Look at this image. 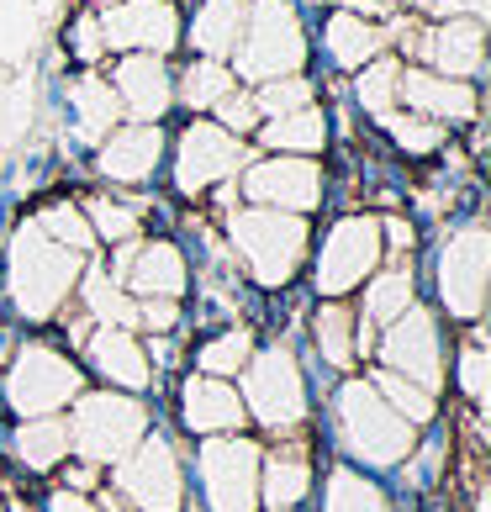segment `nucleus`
<instances>
[{
  "instance_id": "22",
  "label": "nucleus",
  "mask_w": 491,
  "mask_h": 512,
  "mask_svg": "<svg viewBox=\"0 0 491 512\" xmlns=\"http://www.w3.org/2000/svg\"><path fill=\"white\" fill-rule=\"evenodd\" d=\"M423 48H428V59L439 64L444 80H476L481 59H486V32H481L476 16H455V22L433 27Z\"/></svg>"
},
{
  "instance_id": "15",
  "label": "nucleus",
  "mask_w": 491,
  "mask_h": 512,
  "mask_svg": "<svg viewBox=\"0 0 491 512\" xmlns=\"http://www.w3.org/2000/svg\"><path fill=\"white\" fill-rule=\"evenodd\" d=\"M106 48L122 53H164L180 43V16L169 0H111V11L101 16Z\"/></svg>"
},
{
  "instance_id": "2",
  "label": "nucleus",
  "mask_w": 491,
  "mask_h": 512,
  "mask_svg": "<svg viewBox=\"0 0 491 512\" xmlns=\"http://www.w3.org/2000/svg\"><path fill=\"white\" fill-rule=\"evenodd\" d=\"M228 233H233L238 259L249 264L254 286H264V291H286L291 280H296V270L307 264L312 233H307V217H296V212L243 206V212H233Z\"/></svg>"
},
{
  "instance_id": "40",
  "label": "nucleus",
  "mask_w": 491,
  "mask_h": 512,
  "mask_svg": "<svg viewBox=\"0 0 491 512\" xmlns=\"http://www.w3.org/2000/svg\"><path fill=\"white\" fill-rule=\"evenodd\" d=\"M301 106H312V80H301V74H280V80H264L254 90L259 122L264 117H286V111H301Z\"/></svg>"
},
{
  "instance_id": "34",
  "label": "nucleus",
  "mask_w": 491,
  "mask_h": 512,
  "mask_svg": "<svg viewBox=\"0 0 491 512\" xmlns=\"http://www.w3.org/2000/svg\"><path fill=\"white\" fill-rule=\"evenodd\" d=\"M74 291L85 296V307H90V317H96V328H132V322H138V301H127V291L111 286L101 270H90L85 286H74Z\"/></svg>"
},
{
  "instance_id": "9",
  "label": "nucleus",
  "mask_w": 491,
  "mask_h": 512,
  "mask_svg": "<svg viewBox=\"0 0 491 512\" xmlns=\"http://www.w3.org/2000/svg\"><path fill=\"white\" fill-rule=\"evenodd\" d=\"M117 491L138 512H180L185 507V465L164 433H143L117 460Z\"/></svg>"
},
{
  "instance_id": "6",
  "label": "nucleus",
  "mask_w": 491,
  "mask_h": 512,
  "mask_svg": "<svg viewBox=\"0 0 491 512\" xmlns=\"http://www.w3.org/2000/svg\"><path fill=\"white\" fill-rule=\"evenodd\" d=\"M233 53H238L243 80L264 85V80H280V74H296L301 59H307V37H301L291 0H254Z\"/></svg>"
},
{
  "instance_id": "35",
  "label": "nucleus",
  "mask_w": 491,
  "mask_h": 512,
  "mask_svg": "<svg viewBox=\"0 0 491 512\" xmlns=\"http://www.w3.org/2000/svg\"><path fill=\"white\" fill-rule=\"evenodd\" d=\"M222 96H233V69L222 59H196L180 74V101L191 111H212Z\"/></svg>"
},
{
  "instance_id": "29",
  "label": "nucleus",
  "mask_w": 491,
  "mask_h": 512,
  "mask_svg": "<svg viewBox=\"0 0 491 512\" xmlns=\"http://www.w3.org/2000/svg\"><path fill=\"white\" fill-rule=\"evenodd\" d=\"M354 328H360V317H354V307H344V301H323V307H317V317H312V344H317V354H323L333 370H349L354 359H360Z\"/></svg>"
},
{
  "instance_id": "26",
  "label": "nucleus",
  "mask_w": 491,
  "mask_h": 512,
  "mask_svg": "<svg viewBox=\"0 0 491 512\" xmlns=\"http://www.w3.org/2000/svg\"><path fill=\"white\" fill-rule=\"evenodd\" d=\"M11 449L27 470H59L69 460V417H22V428L11 433Z\"/></svg>"
},
{
  "instance_id": "25",
  "label": "nucleus",
  "mask_w": 491,
  "mask_h": 512,
  "mask_svg": "<svg viewBox=\"0 0 491 512\" xmlns=\"http://www.w3.org/2000/svg\"><path fill=\"white\" fill-rule=\"evenodd\" d=\"M259 143L270 154H296V159H312L328 148V117L317 106H301L286 111V117H264L259 122Z\"/></svg>"
},
{
  "instance_id": "5",
  "label": "nucleus",
  "mask_w": 491,
  "mask_h": 512,
  "mask_svg": "<svg viewBox=\"0 0 491 512\" xmlns=\"http://www.w3.org/2000/svg\"><path fill=\"white\" fill-rule=\"evenodd\" d=\"M80 391H85V370L74 365L64 349L43 344V338H32V344L16 349L11 370H6V402H11L16 417H53Z\"/></svg>"
},
{
  "instance_id": "4",
  "label": "nucleus",
  "mask_w": 491,
  "mask_h": 512,
  "mask_svg": "<svg viewBox=\"0 0 491 512\" xmlns=\"http://www.w3.org/2000/svg\"><path fill=\"white\" fill-rule=\"evenodd\" d=\"M69 417V454L85 465H117L122 454L148 433V407L122 391H80Z\"/></svg>"
},
{
  "instance_id": "13",
  "label": "nucleus",
  "mask_w": 491,
  "mask_h": 512,
  "mask_svg": "<svg viewBox=\"0 0 491 512\" xmlns=\"http://www.w3.org/2000/svg\"><path fill=\"white\" fill-rule=\"evenodd\" d=\"M381 365L402 381H418L423 391H439L444 381V344H439V317L423 307H407L396 322H386L381 338Z\"/></svg>"
},
{
  "instance_id": "21",
  "label": "nucleus",
  "mask_w": 491,
  "mask_h": 512,
  "mask_svg": "<svg viewBox=\"0 0 491 512\" xmlns=\"http://www.w3.org/2000/svg\"><path fill=\"white\" fill-rule=\"evenodd\" d=\"M85 359H90V370H96L106 386H117V391H143L148 381H154L148 349L127 328H96L85 338Z\"/></svg>"
},
{
  "instance_id": "7",
  "label": "nucleus",
  "mask_w": 491,
  "mask_h": 512,
  "mask_svg": "<svg viewBox=\"0 0 491 512\" xmlns=\"http://www.w3.org/2000/svg\"><path fill=\"white\" fill-rule=\"evenodd\" d=\"M386 259V238H381V217H338L328 227L323 249L312 264V286L317 296L344 301L349 291H360L365 280L381 270Z\"/></svg>"
},
{
  "instance_id": "24",
  "label": "nucleus",
  "mask_w": 491,
  "mask_h": 512,
  "mask_svg": "<svg viewBox=\"0 0 491 512\" xmlns=\"http://www.w3.org/2000/svg\"><path fill=\"white\" fill-rule=\"evenodd\" d=\"M323 43H328V59L338 69H365L370 59L386 53V32L360 11H333L328 27H323Z\"/></svg>"
},
{
  "instance_id": "39",
  "label": "nucleus",
  "mask_w": 491,
  "mask_h": 512,
  "mask_svg": "<svg viewBox=\"0 0 491 512\" xmlns=\"http://www.w3.org/2000/svg\"><path fill=\"white\" fill-rule=\"evenodd\" d=\"M386 132L396 138V148H402L407 159H428V154H439V143H444V127L418 117V111H391Z\"/></svg>"
},
{
  "instance_id": "16",
  "label": "nucleus",
  "mask_w": 491,
  "mask_h": 512,
  "mask_svg": "<svg viewBox=\"0 0 491 512\" xmlns=\"http://www.w3.org/2000/svg\"><path fill=\"white\" fill-rule=\"evenodd\" d=\"M111 90H117V106L138 122H159L169 101H175V74L164 69L159 53H127L111 74Z\"/></svg>"
},
{
  "instance_id": "3",
  "label": "nucleus",
  "mask_w": 491,
  "mask_h": 512,
  "mask_svg": "<svg viewBox=\"0 0 491 512\" xmlns=\"http://www.w3.org/2000/svg\"><path fill=\"white\" fill-rule=\"evenodd\" d=\"M333 412H338V439H344L354 460H365V465H407L412 460L418 428L402 423L370 381H349L338 391Z\"/></svg>"
},
{
  "instance_id": "20",
  "label": "nucleus",
  "mask_w": 491,
  "mask_h": 512,
  "mask_svg": "<svg viewBox=\"0 0 491 512\" xmlns=\"http://www.w3.org/2000/svg\"><path fill=\"white\" fill-rule=\"evenodd\" d=\"M122 280L132 296H164V301H180L191 275H185V254L175 249L169 238H148L138 254H122Z\"/></svg>"
},
{
  "instance_id": "17",
  "label": "nucleus",
  "mask_w": 491,
  "mask_h": 512,
  "mask_svg": "<svg viewBox=\"0 0 491 512\" xmlns=\"http://www.w3.org/2000/svg\"><path fill=\"white\" fill-rule=\"evenodd\" d=\"M164 159V132L159 122H132V127H111L101 138V175L111 185H143L154 180V169Z\"/></svg>"
},
{
  "instance_id": "49",
  "label": "nucleus",
  "mask_w": 491,
  "mask_h": 512,
  "mask_svg": "<svg viewBox=\"0 0 491 512\" xmlns=\"http://www.w3.org/2000/svg\"><path fill=\"white\" fill-rule=\"evenodd\" d=\"M270 512H296V507H270Z\"/></svg>"
},
{
  "instance_id": "27",
  "label": "nucleus",
  "mask_w": 491,
  "mask_h": 512,
  "mask_svg": "<svg viewBox=\"0 0 491 512\" xmlns=\"http://www.w3.org/2000/svg\"><path fill=\"white\" fill-rule=\"evenodd\" d=\"M69 106H74V127H80L85 143H101L111 127L122 122V106H117V90L101 74H80L69 85Z\"/></svg>"
},
{
  "instance_id": "38",
  "label": "nucleus",
  "mask_w": 491,
  "mask_h": 512,
  "mask_svg": "<svg viewBox=\"0 0 491 512\" xmlns=\"http://www.w3.org/2000/svg\"><path fill=\"white\" fill-rule=\"evenodd\" d=\"M32 222L43 227L53 243H64V249H74V254L96 249V233H90V222H85V212H80L74 201H53V206H43Z\"/></svg>"
},
{
  "instance_id": "18",
  "label": "nucleus",
  "mask_w": 491,
  "mask_h": 512,
  "mask_svg": "<svg viewBox=\"0 0 491 512\" xmlns=\"http://www.w3.org/2000/svg\"><path fill=\"white\" fill-rule=\"evenodd\" d=\"M396 101H407V111H418L428 122H470L476 117V85L470 80H444V74L428 69H402V85H396Z\"/></svg>"
},
{
  "instance_id": "37",
  "label": "nucleus",
  "mask_w": 491,
  "mask_h": 512,
  "mask_svg": "<svg viewBox=\"0 0 491 512\" xmlns=\"http://www.w3.org/2000/svg\"><path fill=\"white\" fill-rule=\"evenodd\" d=\"M80 212H85V222H90V233L106 238V243H132V238H138V227H143L138 206H127V201H117V196H90Z\"/></svg>"
},
{
  "instance_id": "19",
  "label": "nucleus",
  "mask_w": 491,
  "mask_h": 512,
  "mask_svg": "<svg viewBox=\"0 0 491 512\" xmlns=\"http://www.w3.org/2000/svg\"><path fill=\"white\" fill-rule=\"evenodd\" d=\"M180 417L185 428L201 433V439H217V433H238L249 423V412H243V396L217 381V375H191V381L180 386Z\"/></svg>"
},
{
  "instance_id": "12",
  "label": "nucleus",
  "mask_w": 491,
  "mask_h": 512,
  "mask_svg": "<svg viewBox=\"0 0 491 512\" xmlns=\"http://www.w3.org/2000/svg\"><path fill=\"white\" fill-rule=\"evenodd\" d=\"M243 169V143L238 132L217 127V122H191L175 143V185L180 196H206L212 185L233 180Z\"/></svg>"
},
{
  "instance_id": "10",
  "label": "nucleus",
  "mask_w": 491,
  "mask_h": 512,
  "mask_svg": "<svg viewBox=\"0 0 491 512\" xmlns=\"http://www.w3.org/2000/svg\"><path fill=\"white\" fill-rule=\"evenodd\" d=\"M259 444L238 433H217L201 444V486L212 512H254L259 507Z\"/></svg>"
},
{
  "instance_id": "42",
  "label": "nucleus",
  "mask_w": 491,
  "mask_h": 512,
  "mask_svg": "<svg viewBox=\"0 0 491 512\" xmlns=\"http://www.w3.org/2000/svg\"><path fill=\"white\" fill-rule=\"evenodd\" d=\"M138 328H148V333H175L180 328V301H164V296H143L138 301Z\"/></svg>"
},
{
  "instance_id": "45",
  "label": "nucleus",
  "mask_w": 491,
  "mask_h": 512,
  "mask_svg": "<svg viewBox=\"0 0 491 512\" xmlns=\"http://www.w3.org/2000/svg\"><path fill=\"white\" fill-rule=\"evenodd\" d=\"M48 512H106L96 497H80V491H53Z\"/></svg>"
},
{
  "instance_id": "32",
  "label": "nucleus",
  "mask_w": 491,
  "mask_h": 512,
  "mask_svg": "<svg viewBox=\"0 0 491 512\" xmlns=\"http://www.w3.org/2000/svg\"><path fill=\"white\" fill-rule=\"evenodd\" d=\"M249 359H254V333L249 328H222L217 338H206V344L196 349V370L228 381V375H238L243 365H249Z\"/></svg>"
},
{
  "instance_id": "43",
  "label": "nucleus",
  "mask_w": 491,
  "mask_h": 512,
  "mask_svg": "<svg viewBox=\"0 0 491 512\" xmlns=\"http://www.w3.org/2000/svg\"><path fill=\"white\" fill-rule=\"evenodd\" d=\"M212 111H217V127H228V132H249V127H259L254 96H222Z\"/></svg>"
},
{
  "instance_id": "31",
  "label": "nucleus",
  "mask_w": 491,
  "mask_h": 512,
  "mask_svg": "<svg viewBox=\"0 0 491 512\" xmlns=\"http://www.w3.org/2000/svg\"><path fill=\"white\" fill-rule=\"evenodd\" d=\"M323 512H391V502H386V491L375 486L370 476L338 465L328 476V486H323Z\"/></svg>"
},
{
  "instance_id": "44",
  "label": "nucleus",
  "mask_w": 491,
  "mask_h": 512,
  "mask_svg": "<svg viewBox=\"0 0 491 512\" xmlns=\"http://www.w3.org/2000/svg\"><path fill=\"white\" fill-rule=\"evenodd\" d=\"M69 43H74V53H80L85 64H96L101 53H106V37H101V22H96V16H80V22H74V37H69Z\"/></svg>"
},
{
  "instance_id": "30",
  "label": "nucleus",
  "mask_w": 491,
  "mask_h": 512,
  "mask_svg": "<svg viewBox=\"0 0 491 512\" xmlns=\"http://www.w3.org/2000/svg\"><path fill=\"white\" fill-rule=\"evenodd\" d=\"M407 307H418L412 301V270H375L365 280V317L370 328H386V322H396Z\"/></svg>"
},
{
  "instance_id": "1",
  "label": "nucleus",
  "mask_w": 491,
  "mask_h": 512,
  "mask_svg": "<svg viewBox=\"0 0 491 512\" xmlns=\"http://www.w3.org/2000/svg\"><path fill=\"white\" fill-rule=\"evenodd\" d=\"M80 286V254L53 243L37 222H22L11 238V301L32 322H48Z\"/></svg>"
},
{
  "instance_id": "50",
  "label": "nucleus",
  "mask_w": 491,
  "mask_h": 512,
  "mask_svg": "<svg viewBox=\"0 0 491 512\" xmlns=\"http://www.w3.org/2000/svg\"><path fill=\"white\" fill-rule=\"evenodd\" d=\"M96 6H111V0H96Z\"/></svg>"
},
{
  "instance_id": "46",
  "label": "nucleus",
  "mask_w": 491,
  "mask_h": 512,
  "mask_svg": "<svg viewBox=\"0 0 491 512\" xmlns=\"http://www.w3.org/2000/svg\"><path fill=\"white\" fill-rule=\"evenodd\" d=\"M381 238H391L386 249H412V243H418L412 222H402V217H386V222H381Z\"/></svg>"
},
{
  "instance_id": "48",
  "label": "nucleus",
  "mask_w": 491,
  "mask_h": 512,
  "mask_svg": "<svg viewBox=\"0 0 491 512\" xmlns=\"http://www.w3.org/2000/svg\"><path fill=\"white\" fill-rule=\"evenodd\" d=\"M6 512H32V507H27V502H11V507H6Z\"/></svg>"
},
{
  "instance_id": "8",
  "label": "nucleus",
  "mask_w": 491,
  "mask_h": 512,
  "mask_svg": "<svg viewBox=\"0 0 491 512\" xmlns=\"http://www.w3.org/2000/svg\"><path fill=\"white\" fill-rule=\"evenodd\" d=\"M243 412L264 423L270 433H291L301 417H307V381H301V365L286 344L259 349L249 365H243Z\"/></svg>"
},
{
  "instance_id": "47",
  "label": "nucleus",
  "mask_w": 491,
  "mask_h": 512,
  "mask_svg": "<svg viewBox=\"0 0 491 512\" xmlns=\"http://www.w3.org/2000/svg\"><path fill=\"white\" fill-rule=\"evenodd\" d=\"M64 491H80V497H90V491H96V465H74V470H64Z\"/></svg>"
},
{
  "instance_id": "41",
  "label": "nucleus",
  "mask_w": 491,
  "mask_h": 512,
  "mask_svg": "<svg viewBox=\"0 0 491 512\" xmlns=\"http://www.w3.org/2000/svg\"><path fill=\"white\" fill-rule=\"evenodd\" d=\"M455 386H460V396L470 407L486 402V349H481V338H465L460 365H455Z\"/></svg>"
},
{
  "instance_id": "14",
  "label": "nucleus",
  "mask_w": 491,
  "mask_h": 512,
  "mask_svg": "<svg viewBox=\"0 0 491 512\" xmlns=\"http://www.w3.org/2000/svg\"><path fill=\"white\" fill-rule=\"evenodd\" d=\"M243 196H249V206H275V212L301 217L323 201V169L296 154H270L243 169Z\"/></svg>"
},
{
  "instance_id": "11",
  "label": "nucleus",
  "mask_w": 491,
  "mask_h": 512,
  "mask_svg": "<svg viewBox=\"0 0 491 512\" xmlns=\"http://www.w3.org/2000/svg\"><path fill=\"white\" fill-rule=\"evenodd\" d=\"M491 280V238L486 227H460L439 249V301L455 322H476Z\"/></svg>"
},
{
  "instance_id": "23",
  "label": "nucleus",
  "mask_w": 491,
  "mask_h": 512,
  "mask_svg": "<svg viewBox=\"0 0 491 512\" xmlns=\"http://www.w3.org/2000/svg\"><path fill=\"white\" fill-rule=\"evenodd\" d=\"M312 491V449L280 444L270 460H259V497L270 507H301Z\"/></svg>"
},
{
  "instance_id": "36",
  "label": "nucleus",
  "mask_w": 491,
  "mask_h": 512,
  "mask_svg": "<svg viewBox=\"0 0 491 512\" xmlns=\"http://www.w3.org/2000/svg\"><path fill=\"white\" fill-rule=\"evenodd\" d=\"M396 85H402V64L396 59H370L360 69V80H354V96H360V106L375 122H386L396 111Z\"/></svg>"
},
{
  "instance_id": "33",
  "label": "nucleus",
  "mask_w": 491,
  "mask_h": 512,
  "mask_svg": "<svg viewBox=\"0 0 491 512\" xmlns=\"http://www.w3.org/2000/svg\"><path fill=\"white\" fill-rule=\"evenodd\" d=\"M370 386L381 391V396H386V407H391L396 417H402V423H412V428H423V423H433V417H439V396L423 391L418 381H402V375L381 370Z\"/></svg>"
},
{
  "instance_id": "28",
  "label": "nucleus",
  "mask_w": 491,
  "mask_h": 512,
  "mask_svg": "<svg viewBox=\"0 0 491 512\" xmlns=\"http://www.w3.org/2000/svg\"><path fill=\"white\" fill-rule=\"evenodd\" d=\"M243 16H249V0H201L191 43L206 59H228L238 48V37H243Z\"/></svg>"
}]
</instances>
